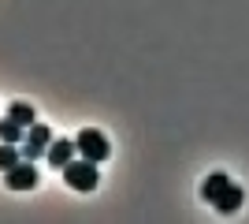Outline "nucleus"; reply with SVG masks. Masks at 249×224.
I'll list each match as a JSON object with an SVG mask.
<instances>
[{
    "label": "nucleus",
    "instance_id": "obj_5",
    "mask_svg": "<svg viewBox=\"0 0 249 224\" xmlns=\"http://www.w3.org/2000/svg\"><path fill=\"white\" fill-rule=\"evenodd\" d=\"M74 153H78L74 139H52V142H49V149H45V157H49L52 168H63V164H67Z\"/></svg>",
    "mask_w": 249,
    "mask_h": 224
},
{
    "label": "nucleus",
    "instance_id": "obj_10",
    "mask_svg": "<svg viewBox=\"0 0 249 224\" xmlns=\"http://www.w3.org/2000/svg\"><path fill=\"white\" fill-rule=\"evenodd\" d=\"M19 157H22V153H19V146H15V142H0V172H8Z\"/></svg>",
    "mask_w": 249,
    "mask_h": 224
},
{
    "label": "nucleus",
    "instance_id": "obj_1",
    "mask_svg": "<svg viewBox=\"0 0 249 224\" xmlns=\"http://www.w3.org/2000/svg\"><path fill=\"white\" fill-rule=\"evenodd\" d=\"M60 172H63V180H67L71 191H93L97 180H101V176H97V161H89V157H82V161L71 157Z\"/></svg>",
    "mask_w": 249,
    "mask_h": 224
},
{
    "label": "nucleus",
    "instance_id": "obj_6",
    "mask_svg": "<svg viewBox=\"0 0 249 224\" xmlns=\"http://www.w3.org/2000/svg\"><path fill=\"white\" fill-rule=\"evenodd\" d=\"M242 202H246V194H242V187H234V183H227V187H223V191L216 194V202H212V205H216L219 213L227 217V213H234V209H238Z\"/></svg>",
    "mask_w": 249,
    "mask_h": 224
},
{
    "label": "nucleus",
    "instance_id": "obj_2",
    "mask_svg": "<svg viewBox=\"0 0 249 224\" xmlns=\"http://www.w3.org/2000/svg\"><path fill=\"white\" fill-rule=\"evenodd\" d=\"M74 146H78V153H82V157L97 161V164L112 157V142L104 139V131H97V127H86V131H78Z\"/></svg>",
    "mask_w": 249,
    "mask_h": 224
},
{
    "label": "nucleus",
    "instance_id": "obj_7",
    "mask_svg": "<svg viewBox=\"0 0 249 224\" xmlns=\"http://www.w3.org/2000/svg\"><path fill=\"white\" fill-rule=\"evenodd\" d=\"M227 176H223V172H212V176H208L205 183H201V198H205V202H216V194L223 191V187H227Z\"/></svg>",
    "mask_w": 249,
    "mask_h": 224
},
{
    "label": "nucleus",
    "instance_id": "obj_3",
    "mask_svg": "<svg viewBox=\"0 0 249 224\" xmlns=\"http://www.w3.org/2000/svg\"><path fill=\"white\" fill-rule=\"evenodd\" d=\"M49 142H52V131L45 127V123H30L26 135H22V142H19V153L26 161H37L45 149H49Z\"/></svg>",
    "mask_w": 249,
    "mask_h": 224
},
{
    "label": "nucleus",
    "instance_id": "obj_4",
    "mask_svg": "<svg viewBox=\"0 0 249 224\" xmlns=\"http://www.w3.org/2000/svg\"><path fill=\"white\" fill-rule=\"evenodd\" d=\"M4 183H8L11 191H30V187H37V168H34V161L19 157L8 172H4Z\"/></svg>",
    "mask_w": 249,
    "mask_h": 224
},
{
    "label": "nucleus",
    "instance_id": "obj_9",
    "mask_svg": "<svg viewBox=\"0 0 249 224\" xmlns=\"http://www.w3.org/2000/svg\"><path fill=\"white\" fill-rule=\"evenodd\" d=\"M22 131H26V127H22V123H15V120H0V139H4V142H15V146H19V142H22Z\"/></svg>",
    "mask_w": 249,
    "mask_h": 224
},
{
    "label": "nucleus",
    "instance_id": "obj_8",
    "mask_svg": "<svg viewBox=\"0 0 249 224\" xmlns=\"http://www.w3.org/2000/svg\"><path fill=\"white\" fill-rule=\"evenodd\" d=\"M8 116L15 120V123H22V127H30V123H37V120H34V108L26 105V101H15V105L8 108Z\"/></svg>",
    "mask_w": 249,
    "mask_h": 224
}]
</instances>
